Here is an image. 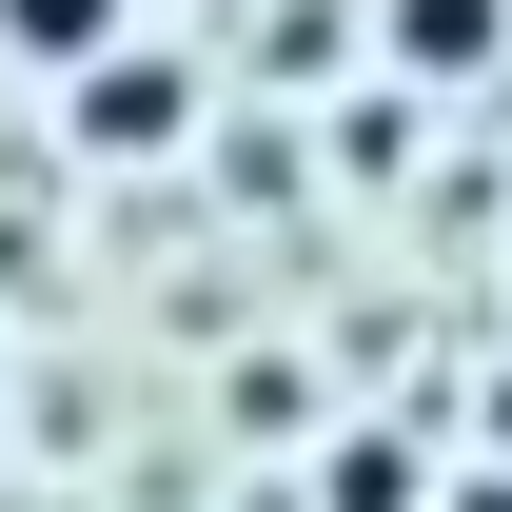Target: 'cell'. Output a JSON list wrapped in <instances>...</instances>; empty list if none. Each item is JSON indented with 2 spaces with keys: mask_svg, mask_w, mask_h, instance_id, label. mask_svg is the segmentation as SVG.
Here are the masks:
<instances>
[{
  "mask_svg": "<svg viewBox=\"0 0 512 512\" xmlns=\"http://www.w3.org/2000/svg\"><path fill=\"white\" fill-rule=\"evenodd\" d=\"M119 20H138V0H0V40H20V60H119Z\"/></svg>",
  "mask_w": 512,
  "mask_h": 512,
  "instance_id": "7a4b0ae2",
  "label": "cell"
},
{
  "mask_svg": "<svg viewBox=\"0 0 512 512\" xmlns=\"http://www.w3.org/2000/svg\"><path fill=\"white\" fill-rule=\"evenodd\" d=\"M335 512H414V453H394V434H355V453H335Z\"/></svg>",
  "mask_w": 512,
  "mask_h": 512,
  "instance_id": "277c9868",
  "label": "cell"
},
{
  "mask_svg": "<svg viewBox=\"0 0 512 512\" xmlns=\"http://www.w3.org/2000/svg\"><path fill=\"white\" fill-rule=\"evenodd\" d=\"M178 119H197L178 60H138V40H119V60H79V138H99V158H158Z\"/></svg>",
  "mask_w": 512,
  "mask_h": 512,
  "instance_id": "6da1fadb",
  "label": "cell"
},
{
  "mask_svg": "<svg viewBox=\"0 0 512 512\" xmlns=\"http://www.w3.org/2000/svg\"><path fill=\"white\" fill-rule=\"evenodd\" d=\"M493 453H512V394H493Z\"/></svg>",
  "mask_w": 512,
  "mask_h": 512,
  "instance_id": "8992f818",
  "label": "cell"
},
{
  "mask_svg": "<svg viewBox=\"0 0 512 512\" xmlns=\"http://www.w3.org/2000/svg\"><path fill=\"white\" fill-rule=\"evenodd\" d=\"M493 20H512V0H394V60H434V79H473V60H493Z\"/></svg>",
  "mask_w": 512,
  "mask_h": 512,
  "instance_id": "3957f363",
  "label": "cell"
},
{
  "mask_svg": "<svg viewBox=\"0 0 512 512\" xmlns=\"http://www.w3.org/2000/svg\"><path fill=\"white\" fill-rule=\"evenodd\" d=\"M453 512H512V493H453Z\"/></svg>",
  "mask_w": 512,
  "mask_h": 512,
  "instance_id": "5b68a950",
  "label": "cell"
}]
</instances>
